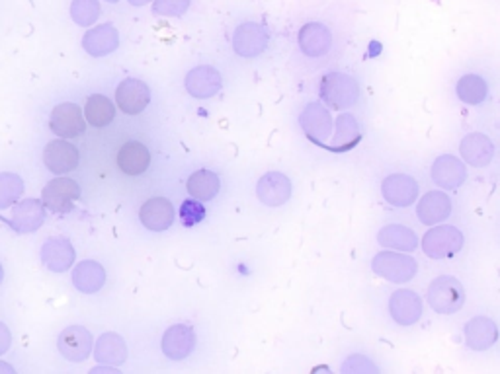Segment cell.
Wrapping results in <instances>:
<instances>
[{
  "instance_id": "4316f807",
  "label": "cell",
  "mask_w": 500,
  "mask_h": 374,
  "mask_svg": "<svg viewBox=\"0 0 500 374\" xmlns=\"http://www.w3.org/2000/svg\"><path fill=\"white\" fill-rule=\"evenodd\" d=\"M335 127H337L335 137L330 139L329 144H325V147H329L332 152H347L360 142L362 129L358 119H356L352 114H340Z\"/></svg>"
},
{
  "instance_id": "cb8c5ba5",
  "label": "cell",
  "mask_w": 500,
  "mask_h": 374,
  "mask_svg": "<svg viewBox=\"0 0 500 374\" xmlns=\"http://www.w3.org/2000/svg\"><path fill=\"white\" fill-rule=\"evenodd\" d=\"M332 33L319 22L305 23L300 32V47L307 57H323L330 51Z\"/></svg>"
},
{
  "instance_id": "f1b7e54d",
  "label": "cell",
  "mask_w": 500,
  "mask_h": 374,
  "mask_svg": "<svg viewBox=\"0 0 500 374\" xmlns=\"http://www.w3.org/2000/svg\"><path fill=\"white\" fill-rule=\"evenodd\" d=\"M94 359L102 365L120 367L127 360V345L117 333H102L94 345Z\"/></svg>"
},
{
  "instance_id": "277c9868",
  "label": "cell",
  "mask_w": 500,
  "mask_h": 374,
  "mask_svg": "<svg viewBox=\"0 0 500 374\" xmlns=\"http://www.w3.org/2000/svg\"><path fill=\"white\" fill-rule=\"evenodd\" d=\"M463 248V234L459 228L442 224L434 226L422 238V250L428 258L444 260L459 253Z\"/></svg>"
},
{
  "instance_id": "d6a6232c",
  "label": "cell",
  "mask_w": 500,
  "mask_h": 374,
  "mask_svg": "<svg viewBox=\"0 0 500 374\" xmlns=\"http://www.w3.org/2000/svg\"><path fill=\"white\" fill-rule=\"evenodd\" d=\"M456 94L461 102H466L469 105H479L486 100V96H489V87H486L485 78H481L479 75H466L459 78Z\"/></svg>"
},
{
  "instance_id": "f546056e",
  "label": "cell",
  "mask_w": 500,
  "mask_h": 374,
  "mask_svg": "<svg viewBox=\"0 0 500 374\" xmlns=\"http://www.w3.org/2000/svg\"><path fill=\"white\" fill-rule=\"evenodd\" d=\"M379 246L385 250H399V251H412L419 246V236L411 228L403 224H389L384 226L377 234Z\"/></svg>"
},
{
  "instance_id": "d590c367",
  "label": "cell",
  "mask_w": 500,
  "mask_h": 374,
  "mask_svg": "<svg viewBox=\"0 0 500 374\" xmlns=\"http://www.w3.org/2000/svg\"><path fill=\"white\" fill-rule=\"evenodd\" d=\"M190 8V0H154L153 14L162 18L184 16Z\"/></svg>"
},
{
  "instance_id": "5b68a950",
  "label": "cell",
  "mask_w": 500,
  "mask_h": 374,
  "mask_svg": "<svg viewBox=\"0 0 500 374\" xmlns=\"http://www.w3.org/2000/svg\"><path fill=\"white\" fill-rule=\"evenodd\" d=\"M80 197V187L70 178H55L42 191V203L53 213H67Z\"/></svg>"
},
{
  "instance_id": "b9f144b4",
  "label": "cell",
  "mask_w": 500,
  "mask_h": 374,
  "mask_svg": "<svg viewBox=\"0 0 500 374\" xmlns=\"http://www.w3.org/2000/svg\"><path fill=\"white\" fill-rule=\"evenodd\" d=\"M149 3H151V0H129L131 6H145Z\"/></svg>"
},
{
  "instance_id": "e575fe53",
  "label": "cell",
  "mask_w": 500,
  "mask_h": 374,
  "mask_svg": "<svg viewBox=\"0 0 500 374\" xmlns=\"http://www.w3.org/2000/svg\"><path fill=\"white\" fill-rule=\"evenodd\" d=\"M100 0H73L70 3V18L80 28H90L100 18Z\"/></svg>"
},
{
  "instance_id": "7a4b0ae2",
  "label": "cell",
  "mask_w": 500,
  "mask_h": 374,
  "mask_svg": "<svg viewBox=\"0 0 500 374\" xmlns=\"http://www.w3.org/2000/svg\"><path fill=\"white\" fill-rule=\"evenodd\" d=\"M426 298L434 312L456 314L463 306V303H466V291H463V287L456 277L442 275L436 277L431 287H428Z\"/></svg>"
},
{
  "instance_id": "2e32d148",
  "label": "cell",
  "mask_w": 500,
  "mask_h": 374,
  "mask_svg": "<svg viewBox=\"0 0 500 374\" xmlns=\"http://www.w3.org/2000/svg\"><path fill=\"white\" fill-rule=\"evenodd\" d=\"M422 298L414 291L401 288V291H395L389 298V314L399 325L416 324L422 318Z\"/></svg>"
},
{
  "instance_id": "836d02e7",
  "label": "cell",
  "mask_w": 500,
  "mask_h": 374,
  "mask_svg": "<svg viewBox=\"0 0 500 374\" xmlns=\"http://www.w3.org/2000/svg\"><path fill=\"white\" fill-rule=\"evenodd\" d=\"M23 179L14 172L0 174V211L12 207L23 196Z\"/></svg>"
},
{
  "instance_id": "7402d4cb",
  "label": "cell",
  "mask_w": 500,
  "mask_h": 374,
  "mask_svg": "<svg viewBox=\"0 0 500 374\" xmlns=\"http://www.w3.org/2000/svg\"><path fill=\"white\" fill-rule=\"evenodd\" d=\"M459 152L469 166L485 168L489 166L495 156V144L493 141L483 135V132H469L468 137H463L459 144Z\"/></svg>"
},
{
  "instance_id": "7bdbcfd3",
  "label": "cell",
  "mask_w": 500,
  "mask_h": 374,
  "mask_svg": "<svg viewBox=\"0 0 500 374\" xmlns=\"http://www.w3.org/2000/svg\"><path fill=\"white\" fill-rule=\"evenodd\" d=\"M5 281V269H3V265H0V285H3Z\"/></svg>"
},
{
  "instance_id": "7c38bea8",
  "label": "cell",
  "mask_w": 500,
  "mask_h": 374,
  "mask_svg": "<svg viewBox=\"0 0 500 374\" xmlns=\"http://www.w3.org/2000/svg\"><path fill=\"white\" fill-rule=\"evenodd\" d=\"M116 102L124 114L139 115L151 102V90L139 78H125L116 90Z\"/></svg>"
},
{
  "instance_id": "83f0119b",
  "label": "cell",
  "mask_w": 500,
  "mask_h": 374,
  "mask_svg": "<svg viewBox=\"0 0 500 374\" xmlns=\"http://www.w3.org/2000/svg\"><path fill=\"white\" fill-rule=\"evenodd\" d=\"M73 285L82 295H94L106 285V271L98 261H80L73 269Z\"/></svg>"
},
{
  "instance_id": "44dd1931",
  "label": "cell",
  "mask_w": 500,
  "mask_h": 374,
  "mask_svg": "<svg viewBox=\"0 0 500 374\" xmlns=\"http://www.w3.org/2000/svg\"><path fill=\"white\" fill-rule=\"evenodd\" d=\"M82 47L90 57H106L114 53L120 47V33L112 23H102V26L92 28L82 38Z\"/></svg>"
},
{
  "instance_id": "4fadbf2b",
  "label": "cell",
  "mask_w": 500,
  "mask_h": 374,
  "mask_svg": "<svg viewBox=\"0 0 500 374\" xmlns=\"http://www.w3.org/2000/svg\"><path fill=\"white\" fill-rule=\"evenodd\" d=\"M79 162V149L69 141H51L43 151V164L47 166V170L57 176L73 172Z\"/></svg>"
},
{
  "instance_id": "d4e9b609",
  "label": "cell",
  "mask_w": 500,
  "mask_h": 374,
  "mask_svg": "<svg viewBox=\"0 0 500 374\" xmlns=\"http://www.w3.org/2000/svg\"><path fill=\"white\" fill-rule=\"evenodd\" d=\"M498 340L496 324L491 318L477 316L466 324V343L473 351H486Z\"/></svg>"
},
{
  "instance_id": "8992f818",
  "label": "cell",
  "mask_w": 500,
  "mask_h": 374,
  "mask_svg": "<svg viewBox=\"0 0 500 374\" xmlns=\"http://www.w3.org/2000/svg\"><path fill=\"white\" fill-rule=\"evenodd\" d=\"M8 226L16 234H32L40 231L45 223V207L38 199H23L12 205V213L6 219Z\"/></svg>"
},
{
  "instance_id": "ee69618b",
  "label": "cell",
  "mask_w": 500,
  "mask_h": 374,
  "mask_svg": "<svg viewBox=\"0 0 500 374\" xmlns=\"http://www.w3.org/2000/svg\"><path fill=\"white\" fill-rule=\"evenodd\" d=\"M106 3H110V5H116V3H120V0H106Z\"/></svg>"
},
{
  "instance_id": "74e56055",
  "label": "cell",
  "mask_w": 500,
  "mask_h": 374,
  "mask_svg": "<svg viewBox=\"0 0 500 374\" xmlns=\"http://www.w3.org/2000/svg\"><path fill=\"white\" fill-rule=\"evenodd\" d=\"M379 369L372 363L367 357H362V355H354L350 357L347 363L342 365V372H354V374H364V372H377Z\"/></svg>"
},
{
  "instance_id": "9a60e30c",
  "label": "cell",
  "mask_w": 500,
  "mask_h": 374,
  "mask_svg": "<svg viewBox=\"0 0 500 374\" xmlns=\"http://www.w3.org/2000/svg\"><path fill=\"white\" fill-rule=\"evenodd\" d=\"M42 263L53 273H65L75 265L77 251L67 238H50L42 246Z\"/></svg>"
},
{
  "instance_id": "6da1fadb",
  "label": "cell",
  "mask_w": 500,
  "mask_h": 374,
  "mask_svg": "<svg viewBox=\"0 0 500 374\" xmlns=\"http://www.w3.org/2000/svg\"><path fill=\"white\" fill-rule=\"evenodd\" d=\"M320 98L332 110H348L360 98V87L352 77L329 72L320 80Z\"/></svg>"
},
{
  "instance_id": "52a82bcc",
  "label": "cell",
  "mask_w": 500,
  "mask_h": 374,
  "mask_svg": "<svg viewBox=\"0 0 500 374\" xmlns=\"http://www.w3.org/2000/svg\"><path fill=\"white\" fill-rule=\"evenodd\" d=\"M50 127L57 137L75 139L87 131V119L77 104H59L53 107L50 117Z\"/></svg>"
},
{
  "instance_id": "5bb4252c",
  "label": "cell",
  "mask_w": 500,
  "mask_h": 374,
  "mask_svg": "<svg viewBox=\"0 0 500 374\" xmlns=\"http://www.w3.org/2000/svg\"><path fill=\"white\" fill-rule=\"evenodd\" d=\"M162 353L171 360H182L194 351L196 333L188 324H174L162 335Z\"/></svg>"
},
{
  "instance_id": "484cf974",
  "label": "cell",
  "mask_w": 500,
  "mask_h": 374,
  "mask_svg": "<svg viewBox=\"0 0 500 374\" xmlns=\"http://www.w3.org/2000/svg\"><path fill=\"white\" fill-rule=\"evenodd\" d=\"M151 164V154L143 142L129 141L117 152V166L127 176H141L147 172Z\"/></svg>"
},
{
  "instance_id": "f35d334b",
  "label": "cell",
  "mask_w": 500,
  "mask_h": 374,
  "mask_svg": "<svg viewBox=\"0 0 500 374\" xmlns=\"http://www.w3.org/2000/svg\"><path fill=\"white\" fill-rule=\"evenodd\" d=\"M10 345H12V333L8 330V325L5 322H0V357L8 353Z\"/></svg>"
},
{
  "instance_id": "e0dca14e",
  "label": "cell",
  "mask_w": 500,
  "mask_h": 374,
  "mask_svg": "<svg viewBox=\"0 0 500 374\" xmlns=\"http://www.w3.org/2000/svg\"><path fill=\"white\" fill-rule=\"evenodd\" d=\"M381 193L389 205L395 207H409L419 197V184L407 174H391L381 184Z\"/></svg>"
},
{
  "instance_id": "ba28073f",
  "label": "cell",
  "mask_w": 500,
  "mask_h": 374,
  "mask_svg": "<svg viewBox=\"0 0 500 374\" xmlns=\"http://www.w3.org/2000/svg\"><path fill=\"white\" fill-rule=\"evenodd\" d=\"M92 335L82 325H69L61 332L57 340L59 353H61L70 363H82L92 353Z\"/></svg>"
},
{
  "instance_id": "30bf717a",
  "label": "cell",
  "mask_w": 500,
  "mask_h": 374,
  "mask_svg": "<svg viewBox=\"0 0 500 374\" xmlns=\"http://www.w3.org/2000/svg\"><path fill=\"white\" fill-rule=\"evenodd\" d=\"M300 125L307 135V139L317 144H325V141L330 139L332 127H335L329 110L319 102L307 104V107L300 115Z\"/></svg>"
},
{
  "instance_id": "9c48e42d",
  "label": "cell",
  "mask_w": 500,
  "mask_h": 374,
  "mask_svg": "<svg viewBox=\"0 0 500 374\" xmlns=\"http://www.w3.org/2000/svg\"><path fill=\"white\" fill-rule=\"evenodd\" d=\"M268 41L270 38L264 26H260L256 22H245L235 30L233 50L236 55H241L245 59L258 57L260 53L266 51Z\"/></svg>"
},
{
  "instance_id": "ac0fdd59",
  "label": "cell",
  "mask_w": 500,
  "mask_h": 374,
  "mask_svg": "<svg viewBox=\"0 0 500 374\" xmlns=\"http://www.w3.org/2000/svg\"><path fill=\"white\" fill-rule=\"evenodd\" d=\"M258 199L268 207H282L292 197V182L282 172H268L260 178L256 186Z\"/></svg>"
},
{
  "instance_id": "d6986e66",
  "label": "cell",
  "mask_w": 500,
  "mask_h": 374,
  "mask_svg": "<svg viewBox=\"0 0 500 374\" xmlns=\"http://www.w3.org/2000/svg\"><path fill=\"white\" fill-rule=\"evenodd\" d=\"M139 219H141V224L153 233L169 231L174 223L172 203L164 197H153L141 205Z\"/></svg>"
},
{
  "instance_id": "8fae6325",
  "label": "cell",
  "mask_w": 500,
  "mask_h": 374,
  "mask_svg": "<svg viewBox=\"0 0 500 374\" xmlns=\"http://www.w3.org/2000/svg\"><path fill=\"white\" fill-rule=\"evenodd\" d=\"M184 87L188 94L194 96V98L208 100V98H213L216 94H219V90L223 88V78L218 68H213L209 65H201L188 72Z\"/></svg>"
},
{
  "instance_id": "60d3db41",
  "label": "cell",
  "mask_w": 500,
  "mask_h": 374,
  "mask_svg": "<svg viewBox=\"0 0 500 374\" xmlns=\"http://www.w3.org/2000/svg\"><path fill=\"white\" fill-rule=\"evenodd\" d=\"M0 374H16V369L5 363V360H0Z\"/></svg>"
},
{
  "instance_id": "1f68e13d",
  "label": "cell",
  "mask_w": 500,
  "mask_h": 374,
  "mask_svg": "<svg viewBox=\"0 0 500 374\" xmlns=\"http://www.w3.org/2000/svg\"><path fill=\"white\" fill-rule=\"evenodd\" d=\"M116 107L114 104L102 94H94L87 100L85 105V119L92 127H106L114 122Z\"/></svg>"
},
{
  "instance_id": "ab89813d",
  "label": "cell",
  "mask_w": 500,
  "mask_h": 374,
  "mask_svg": "<svg viewBox=\"0 0 500 374\" xmlns=\"http://www.w3.org/2000/svg\"><path fill=\"white\" fill-rule=\"evenodd\" d=\"M90 374H120V369L114 367V365H102L100 367H94L90 370Z\"/></svg>"
},
{
  "instance_id": "3957f363",
  "label": "cell",
  "mask_w": 500,
  "mask_h": 374,
  "mask_svg": "<svg viewBox=\"0 0 500 374\" xmlns=\"http://www.w3.org/2000/svg\"><path fill=\"white\" fill-rule=\"evenodd\" d=\"M372 269L385 281L407 283L419 271V263L407 251H379L372 260Z\"/></svg>"
},
{
  "instance_id": "8d00e7d4",
  "label": "cell",
  "mask_w": 500,
  "mask_h": 374,
  "mask_svg": "<svg viewBox=\"0 0 500 374\" xmlns=\"http://www.w3.org/2000/svg\"><path fill=\"white\" fill-rule=\"evenodd\" d=\"M181 219L186 226H194L206 219V209L198 199H186L181 207Z\"/></svg>"
},
{
  "instance_id": "ffe728a7",
  "label": "cell",
  "mask_w": 500,
  "mask_h": 374,
  "mask_svg": "<svg viewBox=\"0 0 500 374\" xmlns=\"http://www.w3.org/2000/svg\"><path fill=\"white\" fill-rule=\"evenodd\" d=\"M432 179L438 187L458 189L468 179V168L451 154L438 156L432 164Z\"/></svg>"
},
{
  "instance_id": "4dcf8cb0",
  "label": "cell",
  "mask_w": 500,
  "mask_h": 374,
  "mask_svg": "<svg viewBox=\"0 0 500 374\" xmlns=\"http://www.w3.org/2000/svg\"><path fill=\"white\" fill-rule=\"evenodd\" d=\"M186 189L198 201H211L221 189V179L216 172L198 170L188 178Z\"/></svg>"
},
{
  "instance_id": "603a6c76",
  "label": "cell",
  "mask_w": 500,
  "mask_h": 374,
  "mask_svg": "<svg viewBox=\"0 0 500 374\" xmlns=\"http://www.w3.org/2000/svg\"><path fill=\"white\" fill-rule=\"evenodd\" d=\"M416 214L422 224L434 226L451 214V199L444 191H428L416 205Z\"/></svg>"
}]
</instances>
